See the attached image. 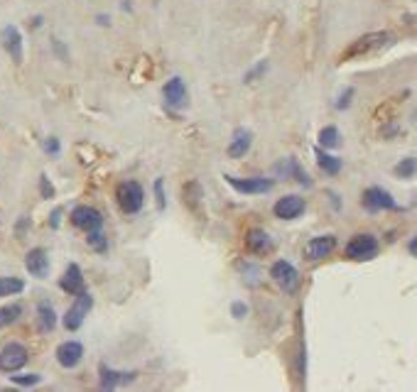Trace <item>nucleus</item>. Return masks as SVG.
I'll return each instance as SVG.
<instances>
[{
	"instance_id": "obj_1",
	"label": "nucleus",
	"mask_w": 417,
	"mask_h": 392,
	"mask_svg": "<svg viewBox=\"0 0 417 392\" xmlns=\"http://www.w3.org/2000/svg\"><path fill=\"white\" fill-rule=\"evenodd\" d=\"M395 45V34L388 32V30H376V32H366L361 34L359 40L351 42L343 54L339 57V62H354V59H366L373 57L378 51H385L388 47Z\"/></svg>"
},
{
	"instance_id": "obj_41",
	"label": "nucleus",
	"mask_w": 417,
	"mask_h": 392,
	"mask_svg": "<svg viewBox=\"0 0 417 392\" xmlns=\"http://www.w3.org/2000/svg\"><path fill=\"white\" fill-rule=\"evenodd\" d=\"M415 3H417V0H415Z\"/></svg>"
},
{
	"instance_id": "obj_23",
	"label": "nucleus",
	"mask_w": 417,
	"mask_h": 392,
	"mask_svg": "<svg viewBox=\"0 0 417 392\" xmlns=\"http://www.w3.org/2000/svg\"><path fill=\"white\" fill-rule=\"evenodd\" d=\"M184 199H187V206L192 211H196L201 216V199H204V192H201L199 182H187L184 184Z\"/></svg>"
},
{
	"instance_id": "obj_27",
	"label": "nucleus",
	"mask_w": 417,
	"mask_h": 392,
	"mask_svg": "<svg viewBox=\"0 0 417 392\" xmlns=\"http://www.w3.org/2000/svg\"><path fill=\"white\" fill-rule=\"evenodd\" d=\"M395 176H401V179H412L417 174V157H405L401 159L398 165H395Z\"/></svg>"
},
{
	"instance_id": "obj_40",
	"label": "nucleus",
	"mask_w": 417,
	"mask_h": 392,
	"mask_svg": "<svg viewBox=\"0 0 417 392\" xmlns=\"http://www.w3.org/2000/svg\"><path fill=\"white\" fill-rule=\"evenodd\" d=\"M407 251H410V255H415V257H417V235L410 240V245H407Z\"/></svg>"
},
{
	"instance_id": "obj_15",
	"label": "nucleus",
	"mask_w": 417,
	"mask_h": 392,
	"mask_svg": "<svg viewBox=\"0 0 417 392\" xmlns=\"http://www.w3.org/2000/svg\"><path fill=\"white\" fill-rule=\"evenodd\" d=\"M187 84H184L179 76H174V79H170L165 84V89H162V98H165V103L170 106V108H184L187 106Z\"/></svg>"
},
{
	"instance_id": "obj_38",
	"label": "nucleus",
	"mask_w": 417,
	"mask_h": 392,
	"mask_svg": "<svg viewBox=\"0 0 417 392\" xmlns=\"http://www.w3.org/2000/svg\"><path fill=\"white\" fill-rule=\"evenodd\" d=\"M52 45H54V51H57L59 57H62L64 62H67V59H69V54H67V47H64L62 42H59V40H52Z\"/></svg>"
},
{
	"instance_id": "obj_26",
	"label": "nucleus",
	"mask_w": 417,
	"mask_h": 392,
	"mask_svg": "<svg viewBox=\"0 0 417 392\" xmlns=\"http://www.w3.org/2000/svg\"><path fill=\"white\" fill-rule=\"evenodd\" d=\"M23 316V307L20 304H8V307H0V326H12L17 319Z\"/></svg>"
},
{
	"instance_id": "obj_12",
	"label": "nucleus",
	"mask_w": 417,
	"mask_h": 392,
	"mask_svg": "<svg viewBox=\"0 0 417 392\" xmlns=\"http://www.w3.org/2000/svg\"><path fill=\"white\" fill-rule=\"evenodd\" d=\"M137 378L135 370H115L109 368L106 363L98 365V382H101L103 390H115V387L126 385V382H133Z\"/></svg>"
},
{
	"instance_id": "obj_7",
	"label": "nucleus",
	"mask_w": 417,
	"mask_h": 392,
	"mask_svg": "<svg viewBox=\"0 0 417 392\" xmlns=\"http://www.w3.org/2000/svg\"><path fill=\"white\" fill-rule=\"evenodd\" d=\"M30 360V351L23 343H5L0 348V373H17L20 368H25Z\"/></svg>"
},
{
	"instance_id": "obj_16",
	"label": "nucleus",
	"mask_w": 417,
	"mask_h": 392,
	"mask_svg": "<svg viewBox=\"0 0 417 392\" xmlns=\"http://www.w3.org/2000/svg\"><path fill=\"white\" fill-rule=\"evenodd\" d=\"M0 40H3V47H5V51L10 54V59L15 64L23 62V34H20V30L15 27V25H8V27H3V32H0Z\"/></svg>"
},
{
	"instance_id": "obj_25",
	"label": "nucleus",
	"mask_w": 417,
	"mask_h": 392,
	"mask_svg": "<svg viewBox=\"0 0 417 392\" xmlns=\"http://www.w3.org/2000/svg\"><path fill=\"white\" fill-rule=\"evenodd\" d=\"M25 290V282L20 277H0V299L3 297L20 295Z\"/></svg>"
},
{
	"instance_id": "obj_6",
	"label": "nucleus",
	"mask_w": 417,
	"mask_h": 392,
	"mask_svg": "<svg viewBox=\"0 0 417 392\" xmlns=\"http://www.w3.org/2000/svg\"><path fill=\"white\" fill-rule=\"evenodd\" d=\"M270 275H273V279L278 282V287H280L285 295H295V292L300 290V282H302V279H300L297 267L292 265V262H287V260L273 262Z\"/></svg>"
},
{
	"instance_id": "obj_29",
	"label": "nucleus",
	"mask_w": 417,
	"mask_h": 392,
	"mask_svg": "<svg viewBox=\"0 0 417 392\" xmlns=\"http://www.w3.org/2000/svg\"><path fill=\"white\" fill-rule=\"evenodd\" d=\"M10 380L20 387H32V385H37L42 378H40V373H25V376H10Z\"/></svg>"
},
{
	"instance_id": "obj_37",
	"label": "nucleus",
	"mask_w": 417,
	"mask_h": 392,
	"mask_svg": "<svg viewBox=\"0 0 417 392\" xmlns=\"http://www.w3.org/2000/svg\"><path fill=\"white\" fill-rule=\"evenodd\" d=\"M59 223H62V209H54L49 216V226L52 228H59Z\"/></svg>"
},
{
	"instance_id": "obj_3",
	"label": "nucleus",
	"mask_w": 417,
	"mask_h": 392,
	"mask_svg": "<svg viewBox=\"0 0 417 392\" xmlns=\"http://www.w3.org/2000/svg\"><path fill=\"white\" fill-rule=\"evenodd\" d=\"M226 184H229L234 192L238 194H246V196H256V194H268L273 192L275 182L268 179V176H231V174H223Z\"/></svg>"
},
{
	"instance_id": "obj_5",
	"label": "nucleus",
	"mask_w": 417,
	"mask_h": 392,
	"mask_svg": "<svg viewBox=\"0 0 417 392\" xmlns=\"http://www.w3.org/2000/svg\"><path fill=\"white\" fill-rule=\"evenodd\" d=\"M93 309V297L89 295V292H79L74 299V304L67 309V314H64V329L67 331H79L81 326H84L86 316H89V312Z\"/></svg>"
},
{
	"instance_id": "obj_13",
	"label": "nucleus",
	"mask_w": 417,
	"mask_h": 392,
	"mask_svg": "<svg viewBox=\"0 0 417 392\" xmlns=\"http://www.w3.org/2000/svg\"><path fill=\"white\" fill-rule=\"evenodd\" d=\"M273 172L278 176H280V179H295V182H300L302 184V187H312V179H309V174L307 172H304V167L300 165L297 159L295 157H285V159H280V162H278V165L273 167Z\"/></svg>"
},
{
	"instance_id": "obj_22",
	"label": "nucleus",
	"mask_w": 417,
	"mask_h": 392,
	"mask_svg": "<svg viewBox=\"0 0 417 392\" xmlns=\"http://www.w3.org/2000/svg\"><path fill=\"white\" fill-rule=\"evenodd\" d=\"M315 154H317V165H319V170L324 172V174L337 176L339 172H341V159L334 157L332 152H324V150H322V148H317V150H315Z\"/></svg>"
},
{
	"instance_id": "obj_20",
	"label": "nucleus",
	"mask_w": 417,
	"mask_h": 392,
	"mask_svg": "<svg viewBox=\"0 0 417 392\" xmlns=\"http://www.w3.org/2000/svg\"><path fill=\"white\" fill-rule=\"evenodd\" d=\"M253 145V132L246 130V128H238V130L234 132V137H231V145H229V157L234 159H240V157H246L248 150H251Z\"/></svg>"
},
{
	"instance_id": "obj_10",
	"label": "nucleus",
	"mask_w": 417,
	"mask_h": 392,
	"mask_svg": "<svg viewBox=\"0 0 417 392\" xmlns=\"http://www.w3.org/2000/svg\"><path fill=\"white\" fill-rule=\"evenodd\" d=\"M334 251H337V235L324 233V235L312 238L307 245H304V257L312 262H319V260H324V257L332 255Z\"/></svg>"
},
{
	"instance_id": "obj_39",
	"label": "nucleus",
	"mask_w": 417,
	"mask_h": 392,
	"mask_svg": "<svg viewBox=\"0 0 417 392\" xmlns=\"http://www.w3.org/2000/svg\"><path fill=\"white\" fill-rule=\"evenodd\" d=\"M27 228H30V221H27V218H20V223L15 226V233H17V235H23L25 231H27Z\"/></svg>"
},
{
	"instance_id": "obj_21",
	"label": "nucleus",
	"mask_w": 417,
	"mask_h": 392,
	"mask_svg": "<svg viewBox=\"0 0 417 392\" xmlns=\"http://www.w3.org/2000/svg\"><path fill=\"white\" fill-rule=\"evenodd\" d=\"M37 326H40L42 334H52L57 329V312L49 301H40L37 304Z\"/></svg>"
},
{
	"instance_id": "obj_33",
	"label": "nucleus",
	"mask_w": 417,
	"mask_h": 392,
	"mask_svg": "<svg viewBox=\"0 0 417 392\" xmlns=\"http://www.w3.org/2000/svg\"><path fill=\"white\" fill-rule=\"evenodd\" d=\"M40 192H42V196H45V199H54V187H52L49 176H47V174L40 176Z\"/></svg>"
},
{
	"instance_id": "obj_19",
	"label": "nucleus",
	"mask_w": 417,
	"mask_h": 392,
	"mask_svg": "<svg viewBox=\"0 0 417 392\" xmlns=\"http://www.w3.org/2000/svg\"><path fill=\"white\" fill-rule=\"evenodd\" d=\"M246 248L253 253V255H265V253L273 251L275 243L263 228H251L246 233Z\"/></svg>"
},
{
	"instance_id": "obj_17",
	"label": "nucleus",
	"mask_w": 417,
	"mask_h": 392,
	"mask_svg": "<svg viewBox=\"0 0 417 392\" xmlns=\"http://www.w3.org/2000/svg\"><path fill=\"white\" fill-rule=\"evenodd\" d=\"M59 287H62L67 295L76 297L79 292H84V273H81V267L76 265V262H71V265H67V270H64L62 279H59Z\"/></svg>"
},
{
	"instance_id": "obj_14",
	"label": "nucleus",
	"mask_w": 417,
	"mask_h": 392,
	"mask_svg": "<svg viewBox=\"0 0 417 392\" xmlns=\"http://www.w3.org/2000/svg\"><path fill=\"white\" fill-rule=\"evenodd\" d=\"M25 267H27V273L37 279L49 277V255H47L45 248H32V251L25 255Z\"/></svg>"
},
{
	"instance_id": "obj_35",
	"label": "nucleus",
	"mask_w": 417,
	"mask_h": 392,
	"mask_svg": "<svg viewBox=\"0 0 417 392\" xmlns=\"http://www.w3.org/2000/svg\"><path fill=\"white\" fill-rule=\"evenodd\" d=\"M231 314H234L236 319H246L248 316V307L243 304V301H234V304H231Z\"/></svg>"
},
{
	"instance_id": "obj_4",
	"label": "nucleus",
	"mask_w": 417,
	"mask_h": 392,
	"mask_svg": "<svg viewBox=\"0 0 417 392\" xmlns=\"http://www.w3.org/2000/svg\"><path fill=\"white\" fill-rule=\"evenodd\" d=\"M381 251V245H378V238L371 233H359L346 243V257L349 260H356V262H366V260H373Z\"/></svg>"
},
{
	"instance_id": "obj_11",
	"label": "nucleus",
	"mask_w": 417,
	"mask_h": 392,
	"mask_svg": "<svg viewBox=\"0 0 417 392\" xmlns=\"http://www.w3.org/2000/svg\"><path fill=\"white\" fill-rule=\"evenodd\" d=\"M363 209L371 211V214H376V211H398V204L390 196V192L381 187H368L363 192Z\"/></svg>"
},
{
	"instance_id": "obj_24",
	"label": "nucleus",
	"mask_w": 417,
	"mask_h": 392,
	"mask_svg": "<svg viewBox=\"0 0 417 392\" xmlns=\"http://www.w3.org/2000/svg\"><path fill=\"white\" fill-rule=\"evenodd\" d=\"M317 140H319V148L322 150H334L341 145V132H339L337 126H326L319 130V135H317Z\"/></svg>"
},
{
	"instance_id": "obj_30",
	"label": "nucleus",
	"mask_w": 417,
	"mask_h": 392,
	"mask_svg": "<svg viewBox=\"0 0 417 392\" xmlns=\"http://www.w3.org/2000/svg\"><path fill=\"white\" fill-rule=\"evenodd\" d=\"M265 71H268V62H265V59H263V62H258L253 69H248L246 76H243V81H246V84H253V81L260 79V76H263Z\"/></svg>"
},
{
	"instance_id": "obj_28",
	"label": "nucleus",
	"mask_w": 417,
	"mask_h": 392,
	"mask_svg": "<svg viewBox=\"0 0 417 392\" xmlns=\"http://www.w3.org/2000/svg\"><path fill=\"white\" fill-rule=\"evenodd\" d=\"M240 275H243V282H246L248 287H258V284H260V267H258L256 262H243V265H240Z\"/></svg>"
},
{
	"instance_id": "obj_34",
	"label": "nucleus",
	"mask_w": 417,
	"mask_h": 392,
	"mask_svg": "<svg viewBox=\"0 0 417 392\" xmlns=\"http://www.w3.org/2000/svg\"><path fill=\"white\" fill-rule=\"evenodd\" d=\"M354 89H343V93L339 96V101H337V108L339 111H346L351 106V98H354Z\"/></svg>"
},
{
	"instance_id": "obj_2",
	"label": "nucleus",
	"mask_w": 417,
	"mask_h": 392,
	"mask_svg": "<svg viewBox=\"0 0 417 392\" xmlns=\"http://www.w3.org/2000/svg\"><path fill=\"white\" fill-rule=\"evenodd\" d=\"M115 201H118V209L123 211L126 216H135L145 204L143 184L135 182V179H128V182L118 184V189H115Z\"/></svg>"
},
{
	"instance_id": "obj_36",
	"label": "nucleus",
	"mask_w": 417,
	"mask_h": 392,
	"mask_svg": "<svg viewBox=\"0 0 417 392\" xmlns=\"http://www.w3.org/2000/svg\"><path fill=\"white\" fill-rule=\"evenodd\" d=\"M59 150H62V145H59L57 137H47V140H45V152L47 154H57Z\"/></svg>"
},
{
	"instance_id": "obj_8",
	"label": "nucleus",
	"mask_w": 417,
	"mask_h": 392,
	"mask_svg": "<svg viewBox=\"0 0 417 392\" xmlns=\"http://www.w3.org/2000/svg\"><path fill=\"white\" fill-rule=\"evenodd\" d=\"M304 211H307V201L302 196H297V194H287V196L275 201L273 206V214L280 221H295V218L302 216Z\"/></svg>"
},
{
	"instance_id": "obj_18",
	"label": "nucleus",
	"mask_w": 417,
	"mask_h": 392,
	"mask_svg": "<svg viewBox=\"0 0 417 392\" xmlns=\"http://www.w3.org/2000/svg\"><path fill=\"white\" fill-rule=\"evenodd\" d=\"M84 358V346L79 341H64L57 348V363L62 368H76Z\"/></svg>"
},
{
	"instance_id": "obj_31",
	"label": "nucleus",
	"mask_w": 417,
	"mask_h": 392,
	"mask_svg": "<svg viewBox=\"0 0 417 392\" xmlns=\"http://www.w3.org/2000/svg\"><path fill=\"white\" fill-rule=\"evenodd\" d=\"M89 245H91L96 253H106L109 240H106V235H103L101 231H93V233H89Z\"/></svg>"
},
{
	"instance_id": "obj_32",
	"label": "nucleus",
	"mask_w": 417,
	"mask_h": 392,
	"mask_svg": "<svg viewBox=\"0 0 417 392\" xmlns=\"http://www.w3.org/2000/svg\"><path fill=\"white\" fill-rule=\"evenodd\" d=\"M155 199L162 211L167 209V194H165V179H155Z\"/></svg>"
},
{
	"instance_id": "obj_9",
	"label": "nucleus",
	"mask_w": 417,
	"mask_h": 392,
	"mask_svg": "<svg viewBox=\"0 0 417 392\" xmlns=\"http://www.w3.org/2000/svg\"><path fill=\"white\" fill-rule=\"evenodd\" d=\"M71 223H74L79 231L93 233V231H101L103 228V216L101 211L93 209V206H76V209L71 211Z\"/></svg>"
}]
</instances>
